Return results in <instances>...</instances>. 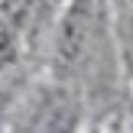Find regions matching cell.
Segmentation results:
<instances>
[{
    "label": "cell",
    "instance_id": "1",
    "mask_svg": "<svg viewBox=\"0 0 133 133\" xmlns=\"http://www.w3.org/2000/svg\"><path fill=\"white\" fill-rule=\"evenodd\" d=\"M94 32V0H71L55 29V58L62 68H75L91 45Z\"/></svg>",
    "mask_w": 133,
    "mask_h": 133
},
{
    "label": "cell",
    "instance_id": "2",
    "mask_svg": "<svg viewBox=\"0 0 133 133\" xmlns=\"http://www.w3.org/2000/svg\"><path fill=\"white\" fill-rule=\"evenodd\" d=\"M78 120H81V110H78V101L75 97H55L49 104V110L42 114L36 133H75L78 130Z\"/></svg>",
    "mask_w": 133,
    "mask_h": 133
},
{
    "label": "cell",
    "instance_id": "3",
    "mask_svg": "<svg viewBox=\"0 0 133 133\" xmlns=\"http://www.w3.org/2000/svg\"><path fill=\"white\" fill-rule=\"evenodd\" d=\"M16 62V32L0 19V78L6 75V68Z\"/></svg>",
    "mask_w": 133,
    "mask_h": 133
}]
</instances>
